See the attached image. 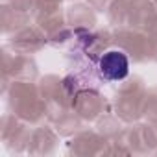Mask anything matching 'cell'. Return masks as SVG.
Here are the masks:
<instances>
[{"label": "cell", "instance_id": "6da1fadb", "mask_svg": "<svg viewBox=\"0 0 157 157\" xmlns=\"http://www.w3.org/2000/svg\"><path fill=\"white\" fill-rule=\"evenodd\" d=\"M128 68H129V63L122 52L111 50L104 54V57L100 59V72L107 80H122V78L128 76Z\"/></svg>", "mask_w": 157, "mask_h": 157}]
</instances>
